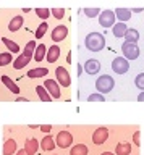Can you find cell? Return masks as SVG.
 Masks as SVG:
<instances>
[{"mask_svg":"<svg viewBox=\"0 0 144 155\" xmlns=\"http://www.w3.org/2000/svg\"><path fill=\"white\" fill-rule=\"evenodd\" d=\"M84 45L89 52H102L105 47V36L100 32H89L84 39Z\"/></svg>","mask_w":144,"mask_h":155,"instance_id":"obj_1","label":"cell"},{"mask_svg":"<svg viewBox=\"0 0 144 155\" xmlns=\"http://www.w3.org/2000/svg\"><path fill=\"white\" fill-rule=\"evenodd\" d=\"M113 87H115V79L109 74H102V76H99L97 79H95V91H97L99 94H102V95L112 92Z\"/></svg>","mask_w":144,"mask_h":155,"instance_id":"obj_2","label":"cell"},{"mask_svg":"<svg viewBox=\"0 0 144 155\" xmlns=\"http://www.w3.org/2000/svg\"><path fill=\"white\" fill-rule=\"evenodd\" d=\"M122 52H123V57L126 58V60H136V58L139 57V53H141V50H139V47H138V44H134V42H126L125 41L123 42V45H122Z\"/></svg>","mask_w":144,"mask_h":155,"instance_id":"obj_3","label":"cell"},{"mask_svg":"<svg viewBox=\"0 0 144 155\" xmlns=\"http://www.w3.org/2000/svg\"><path fill=\"white\" fill-rule=\"evenodd\" d=\"M55 144L57 147L60 149H70L71 145H73V136H71L70 131H60L59 134L55 136Z\"/></svg>","mask_w":144,"mask_h":155,"instance_id":"obj_4","label":"cell"},{"mask_svg":"<svg viewBox=\"0 0 144 155\" xmlns=\"http://www.w3.org/2000/svg\"><path fill=\"white\" fill-rule=\"evenodd\" d=\"M55 78H57V82L62 86V87H70L71 84V78H70V73L68 70H65V66H57L55 70Z\"/></svg>","mask_w":144,"mask_h":155,"instance_id":"obj_5","label":"cell"},{"mask_svg":"<svg viewBox=\"0 0 144 155\" xmlns=\"http://www.w3.org/2000/svg\"><path fill=\"white\" fill-rule=\"evenodd\" d=\"M99 24L104 29L105 28H112L115 24V13L112 12V10H104V12H100L99 13Z\"/></svg>","mask_w":144,"mask_h":155,"instance_id":"obj_6","label":"cell"},{"mask_svg":"<svg viewBox=\"0 0 144 155\" xmlns=\"http://www.w3.org/2000/svg\"><path fill=\"white\" fill-rule=\"evenodd\" d=\"M112 70L117 73V74H125L129 70V61L125 57H117L112 61Z\"/></svg>","mask_w":144,"mask_h":155,"instance_id":"obj_7","label":"cell"},{"mask_svg":"<svg viewBox=\"0 0 144 155\" xmlns=\"http://www.w3.org/2000/svg\"><path fill=\"white\" fill-rule=\"evenodd\" d=\"M107 139H109V128H105V126H99V128L92 133V142L95 145L105 144Z\"/></svg>","mask_w":144,"mask_h":155,"instance_id":"obj_8","label":"cell"},{"mask_svg":"<svg viewBox=\"0 0 144 155\" xmlns=\"http://www.w3.org/2000/svg\"><path fill=\"white\" fill-rule=\"evenodd\" d=\"M44 87L47 89V92L50 94L52 99H60L62 97V92H60V84L57 82L55 79H45L44 81Z\"/></svg>","mask_w":144,"mask_h":155,"instance_id":"obj_9","label":"cell"},{"mask_svg":"<svg viewBox=\"0 0 144 155\" xmlns=\"http://www.w3.org/2000/svg\"><path fill=\"white\" fill-rule=\"evenodd\" d=\"M66 36H68V28H66L65 24H59V26H55L54 29H52L50 39L54 42H62Z\"/></svg>","mask_w":144,"mask_h":155,"instance_id":"obj_10","label":"cell"},{"mask_svg":"<svg viewBox=\"0 0 144 155\" xmlns=\"http://www.w3.org/2000/svg\"><path fill=\"white\" fill-rule=\"evenodd\" d=\"M84 71L88 73L89 76L97 74V73L100 71V61L95 60V58H89V60L84 63Z\"/></svg>","mask_w":144,"mask_h":155,"instance_id":"obj_11","label":"cell"},{"mask_svg":"<svg viewBox=\"0 0 144 155\" xmlns=\"http://www.w3.org/2000/svg\"><path fill=\"white\" fill-rule=\"evenodd\" d=\"M41 149L42 150H45V152H52L55 147H57V144H55V137H52L50 134H45L44 137H42L41 140Z\"/></svg>","mask_w":144,"mask_h":155,"instance_id":"obj_12","label":"cell"},{"mask_svg":"<svg viewBox=\"0 0 144 155\" xmlns=\"http://www.w3.org/2000/svg\"><path fill=\"white\" fill-rule=\"evenodd\" d=\"M131 149L133 145L123 140V142H118L117 147H115V155H131Z\"/></svg>","mask_w":144,"mask_h":155,"instance_id":"obj_13","label":"cell"},{"mask_svg":"<svg viewBox=\"0 0 144 155\" xmlns=\"http://www.w3.org/2000/svg\"><path fill=\"white\" fill-rule=\"evenodd\" d=\"M18 150V145H16V140L15 139H7L5 144H3V155H15Z\"/></svg>","mask_w":144,"mask_h":155,"instance_id":"obj_14","label":"cell"},{"mask_svg":"<svg viewBox=\"0 0 144 155\" xmlns=\"http://www.w3.org/2000/svg\"><path fill=\"white\" fill-rule=\"evenodd\" d=\"M0 81H2L3 84L7 86V89H8V91H12L15 95H18V94H20V87L16 86V82L13 81L12 78H8V76H0Z\"/></svg>","mask_w":144,"mask_h":155,"instance_id":"obj_15","label":"cell"},{"mask_svg":"<svg viewBox=\"0 0 144 155\" xmlns=\"http://www.w3.org/2000/svg\"><path fill=\"white\" fill-rule=\"evenodd\" d=\"M128 31V26L125 23H122V21H118L117 24H113L112 26V32H113V36L117 37V39H123V36H125V32Z\"/></svg>","mask_w":144,"mask_h":155,"instance_id":"obj_16","label":"cell"},{"mask_svg":"<svg viewBox=\"0 0 144 155\" xmlns=\"http://www.w3.org/2000/svg\"><path fill=\"white\" fill-rule=\"evenodd\" d=\"M31 58H32V57L25 55V53H21V55L18 57L15 61H13V68H15V70H23V68H25L26 65H29Z\"/></svg>","mask_w":144,"mask_h":155,"instance_id":"obj_17","label":"cell"},{"mask_svg":"<svg viewBox=\"0 0 144 155\" xmlns=\"http://www.w3.org/2000/svg\"><path fill=\"white\" fill-rule=\"evenodd\" d=\"M59 57H60V47L59 45H52L49 50H47V53H45V60L49 63L57 61V60H59Z\"/></svg>","mask_w":144,"mask_h":155,"instance_id":"obj_18","label":"cell"},{"mask_svg":"<svg viewBox=\"0 0 144 155\" xmlns=\"http://www.w3.org/2000/svg\"><path fill=\"white\" fill-rule=\"evenodd\" d=\"M113 13H115V18L120 19L122 23H126L128 19L131 18V10L129 8H117Z\"/></svg>","mask_w":144,"mask_h":155,"instance_id":"obj_19","label":"cell"},{"mask_svg":"<svg viewBox=\"0 0 144 155\" xmlns=\"http://www.w3.org/2000/svg\"><path fill=\"white\" fill-rule=\"evenodd\" d=\"M49 74V70L47 68H34V70L28 71V78L29 79H37V78H44Z\"/></svg>","mask_w":144,"mask_h":155,"instance_id":"obj_20","label":"cell"},{"mask_svg":"<svg viewBox=\"0 0 144 155\" xmlns=\"http://www.w3.org/2000/svg\"><path fill=\"white\" fill-rule=\"evenodd\" d=\"M88 153H89V149L84 144H76L70 147V155H88Z\"/></svg>","mask_w":144,"mask_h":155,"instance_id":"obj_21","label":"cell"},{"mask_svg":"<svg viewBox=\"0 0 144 155\" xmlns=\"http://www.w3.org/2000/svg\"><path fill=\"white\" fill-rule=\"evenodd\" d=\"M123 39H126V42H134L136 44L139 39H141V36H139V31L138 29H133V28H129L126 32H125V36Z\"/></svg>","mask_w":144,"mask_h":155,"instance_id":"obj_22","label":"cell"},{"mask_svg":"<svg viewBox=\"0 0 144 155\" xmlns=\"http://www.w3.org/2000/svg\"><path fill=\"white\" fill-rule=\"evenodd\" d=\"M25 150L28 153H31V155H36V152L39 150V140H36V139H29V140H26V144H25Z\"/></svg>","mask_w":144,"mask_h":155,"instance_id":"obj_23","label":"cell"},{"mask_svg":"<svg viewBox=\"0 0 144 155\" xmlns=\"http://www.w3.org/2000/svg\"><path fill=\"white\" fill-rule=\"evenodd\" d=\"M45 53H47V47L44 45V44H39V45L36 47V50H34V60L39 63V61H42L45 58Z\"/></svg>","mask_w":144,"mask_h":155,"instance_id":"obj_24","label":"cell"},{"mask_svg":"<svg viewBox=\"0 0 144 155\" xmlns=\"http://www.w3.org/2000/svg\"><path fill=\"white\" fill-rule=\"evenodd\" d=\"M23 23H25V19H23V16H15L10 21V24H8V29H10L12 32H15V31H18V29H21V26H23Z\"/></svg>","mask_w":144,"mask_h":155,"instance_id":"obj_25","label":"cell"},{"mask_svg":"<svg viewBox=\"0 0 144 155\" xmlns=\"http://www.w3.org/2000/svg\"><path fill=\"white\" fill-rule=\"evenodd\" d=\"M36 94L39 95V99L42 102H52V97H50V94L47 92V89L44 86H37L36 87Z\"/></svg>","mask_w":144,"mask_h":155,"instance_id":"obj_26","label":"cell"},{"mask_svg":"<svg viewBox=\"0 0 144 155\" xmlns=\"http://www.w3.org/2000/svg\"><path fill=\"white\" fill-rule=\"evenodd\" d=\"M2 42L7 45L8 52H13V53H18V52H20V45H18L16 42H13V41H10V39H7V37H2Z\"/></svg>","mask_w":144,"mask_h":155,"instance_id":"obj_27","label":"cell"},{"mask_svg":"<svg viewBox=\"0 0 144 155\" xmlns=\"http://www.w3.org/2000/svg\"><path fill=\"white\" fill-rule=\"evenodd\" d=\"M13 61V53L12 52H2L0 53V66H7Z\"/></svg>","mask_w":144,"mask_h":155,"instance_id":"obj_28","label":"cell"},{"mask_svg":"<svg viewBox=\"0 0 144 155\" xmlns=\"http://www.w3.org/2000/svg\"><path fill=\"white\" fill-rule=\"evenodd\" d=\"M36 47H37L36 41H29V42L26 44V47H25V50H23V53H25V55H29V57H32V55H34Z\"/></svg>","mask_w":144,"mask_h":155,"instance_id":"obj_29","label":"cell"},{"mask_svg":"<svg viewBox=\"0 0 144 155\" xmlns=\"http://www.w3.org/2000/svg\"><path fill=\"white\" fill-rule=\"evenodd\" d=\"M47 29H49V24H47L45 21H44V23H41V24H39V28L36 29V34H34V36H36V39H41V37H44V34L47 32Z\"/></svg>","mask_w":144,"mask_h":155,"instance_id":"obj_30","label":"cell"},{"mask_svg":"<svg viewBox=\"0 0 144 155\" xmlns=\"http://www.w3.org/2000/svg\"><path fill=\"white\" fill-rule=\"evenodd\" d=\"M65 8H52L50 10V15L54 18H57V19H62V18H65Z\"/></svg>","mask_w":144,"mask_h":155,"instance_id":"obj_31","label":"cell"},{"mask_svg":"<svg viewBox=\"0 0 144 155\" xmlns=\"http://www.w3.org/2000/svg\"><path fill=\"white\" fill-rule=\"evenodd\" d=\"M134 86H136L139 91H144V73H139V74L134 78Z\"/></svg>","mask_w":144,"mask_h":155,"instance_id":"obj_32","label":"cell"},{"mask_svg":"<svg viewBox=\"0 0 144 155\" xmlns=\"http://www.w3.org/2000/svg\"><path fill=\"white\" fill-rule=\"evenodd\" d=\"M36 15L42 19H47L50 16V10L49 8H36Z\"/></svg>","mask_w":144,"mask_h":155,"instance_id":"obj_33","label":"cell"},{"mask_svg":"<svg viewBox=\"0 0 144 155\" xmlns=\"http://www.w3.org/2000/svg\"><path fill=\"white\" fill-rule=\"evenodd\" d=\"M99 13H100V8H84V15L88 18H95L99 16Z\"/></svg>","mask_w":144,"mask_h":155,"instance_id":"obj_34","label":"cell"},{"mask_svg":"<svg viewBox=\"0 0 144 155\" xmlns=\"http://www.w3.org/2000/svg\"><path fill=\"white\" fill-rule=\"evenodd\" d=\"M104 100H105V95L99 94V92H94V94L88 97V102H104Z\"/></svg>","mask_w":144,"mask_h":155,"instance_id":"obj_35","label":"cell"},{"mask_svg":"<svg viewBox=\"0 0 144 155\" xmlns=\"http://www.w3.org/2000/svg\"><path fill=\"white\" fill-rule=\"evenodd\" d=\"M133 142H134V145H141V131H136V133L133 134Z\"/></svg>","mask_w":144,"mask_h":155,"instance_id":"obj_36","label":"cell"},{"mask_svg":"<svg viewBox=\"0 0 144 155\" xmlns=\"http://www.w3.org/2000/svg\"><path fill=\"white\" fill-rule=\"evenodd\" d=\"M39 129L42 131V133H45V134H49L50 131H52V126L50 124H42V126H39Z\"/></svg>","mask_w":144,"mask_h":155,"instance_id":"obj_37","label":"cell"},{"mask_svg":"<svg viewBox=\"0 0 144 155\" xmlns=\"http://www.w3.org/2000/svg\"><path fill=\"white\" fill-rule=\"evenodd\" d=\"M15 155H31V153H28L25 149H21V150H16V153Z\"/></svg>","mask_w":144,"mask_h":155,"instance_id":"obj_38","label":"cell"},{"mask_svg":"<svg viewBox=\"0 0 144 155\" xmlns=\"http://www.w3.org/2000/svg\"><path fill=\"white\" fill-rule=\"evenodd\" d=\"M138 102H144V91H141V94L138 95Z\"/></svg>","mask_w":144,"mask_h":155,"instance_id":"obj_39","label":"cell"},{"mask_svg":"<svg viewBox=\"0 0 144 155\" xmlns=\"http://www.w3.org/2000/svg\"><path fill=\"white\" fill-rule=\"evenodd\" d=\"M73 60V55H71V52H68V55H66V63H71Z\"/></svg>","mask_w":144,"mask_h":155,"instance_id":"obj_40","label":"cell"},{"mask_svg":"<svg viewBox=\"0 0 144 155\" xmlns=\"http://www.w3.org/2000/svg\"><path fill=\"white\" fill-rule=\"evenodd\" d=\"M81 71H83V68H81V65H78V68H76V73H78V78L81 76Z\"/></svg>","mask_w":144,"mask_h":155,"instance_id":"obj_41","label":"cell"},{"mask_svg":"<svg viewBox=\"0 0 144 155\" xmlns=\"http://www.w3.org/2000/svg\"><path fill=\"white\" fill-rule=\"evenodd\" d=\"M142 12V8H133L131 10V13H141Z\"/></svg>","mask_w":144,"mask_h":155,"instance_id":"obj_42","label":"cell"},{"mask_svg":"<svg viewBox=\"0 0 144 155\" xmlns=\"http://www.w3.org/2000/svg\"><path fill=\"white\" fill-rule=\"evenodd\" d=\"M16 100H18V102H28V99H26V97H18Z\"/></svg>","mask_w":144,"mask_h":155,"instance_id":"obj_43","label":"cell"},{"mask_svg":"<svg viewBox=\"0 0 144 155\" xmlns=\"http://www.w3.org/2000/svg\"><path fill=\"white\" fill-rule=\"evenodd\" d=\"M29 128L31 129H39V126H37V124H29Z\"/></svg>","mask_w":144,"mask_h":155,"instance_id":"obj_44","label":"cell"},{"mask_svg":"<svg viewBox=\"0 0 144 155\" xmlns=\"http://www.w3.org/2000/svg\"><path fill=\"white\" fill-rule=\"evenodd\" d=\"M100 155H115V153H112V152H102Z\"/></svg>","mask_w":144,"mask_h":155,"instance_id":"obj_45","label":"cell"},{"mask_svg":"<svg viewBox=\"0 0 144 155\" xmlns=\"http://www.w3.org/2000/svg\"><path fill=\"white\" fill-rule=\"evenodd\" d=\"M54 155H57V153H54Z\"/></svg>","mask_w":144,"mask_h":155,"instance_id":"obj_46","label":"cell"},{"mask_svg":"<svg viewBox=\"0 0 144 155\" xmlns=\"http://www.w3.org/2000/svg\"><path fill=\"white\" fill-rule=\"evenodd\" d=\"M0 39H2V37H0Z\"/></svg>","mask_w":144,"mask_h":155,"instance_id":"obj_47","label":"cell"}]
</instances>
